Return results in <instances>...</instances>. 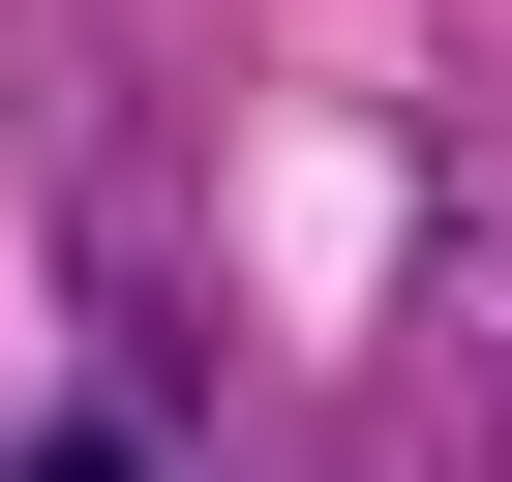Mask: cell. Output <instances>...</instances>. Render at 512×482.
I'll return each instance as SVG.
<instances>
[{"instance_id": "6da1fadb", "label": "cell", "mask_w": 512, "mask_h": 482, "mask_svg": "<svg viewBox=\"0 0 512 482\" xmlns=\"http://www.w3.org/2000/svg\"><path fill=\"white\" fill-rule=\"evenodd\" d=\"M31 482H151V452H121V422H31Z\"/></svg>"}]
</instances>
